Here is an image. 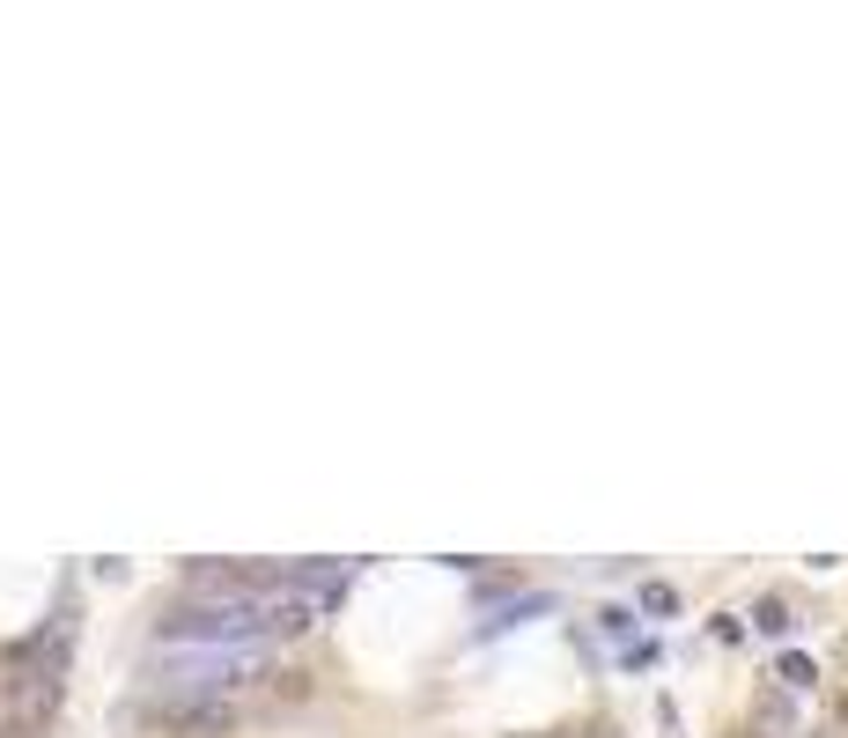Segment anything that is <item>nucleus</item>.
Returning a JSON list of instances; mask_svg holds the SVG:
<instances>
[{
    "mask_svg": "<svg viewBox=\"0 0 848 738\" xmlns=\"http://www.w3.org/2000/svg\"><path fill=\"white\" fill-rule=\"evenodd\" d=\"M782 680H790V687H812V658H782Z\"/></svg>",
    "mask_w": 848,
    "mask_h": 738,
    "instance_id": "3",
    "label": "nucleus"
},
{
    "mask_svg": "<svg viewBox=\"0 0 848 738\" xmlns=\"http://www.w3.org/2000/svg\"><path fill=\"white\" fill-rule=\"evenodd\" d=\"M760 628H768V636H790V606L768 598V606H760Z\"/></svg>",
    "mask_w": 848,
    "mask_h": 738,
    "instance_id": "2",
    "label": "nucleus"
},
{
    "mask_svg": "<svg viewBox=\"0 0 848 738\" xmlns=\"http://www.w3.org/2000/svg\"><path fill=\"white\" fill-rule=\"evenodd\" d=\"M237 716H243L237 702H193V694H148L141 702V724H155L170 738H229Z\"/></svg>",
    "mask_w": 848,
    "mask_h": 738,
    "instance_id": "1",
    "label": "nucleus"
}]
</instances>
